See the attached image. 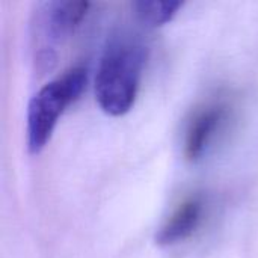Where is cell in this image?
Here are the masks:
<instances>
[{
	"label": "cell",
	"instance_id": "2",
	"mask_svg": "<svg viewBox=\"0 0 258 258\" xmlns=\"http://www.w3.org/2000/svg\"><path fill=\"white\" fill-rule=\"evenodd\" d=\"M86 68L73 67L60 77L44 85L27 106V148L38 154L48 144L65 109L76 101L86 86Z\"/></svg>",
	"mask_w": 258,
	"mask_h": 258
},
{
	"label": "cell",
	"instance_id": "4",
	"mask_svg": "<svg viewBox=\"0 0 258 258\" xmlns=\"http://www.w3.org/2000/svg\"><path fill=\"white\" fill-rule=\"evenodd\" d=\"M227 116V107L222 103L207 104L200 109L190 119L184 135V157L197 162L207 151L209 145L219 132Z\"/></svg>",
	"mask_w": 258,
	"mask_h": 258
},
{
	"label": "cell",
	"instance_id": "1",
	"mask_svg": "<svg viewBox=\"0 0 258 258\" xmlns=\"http://www.w3.org/2000/svg\"><path fill=\"white\" fill-rule=\"evenodd\" d=\"M145 62L147 47L138 39L121 36L110 41L95 76V98L103 112L121 116L133 107Z\"/></svg>",
	"mask_w": 258,
	"mask_h": 258
},
{
	"label": "cell",
	"instance_id": "6",
	"mask_svg": "<svg viewBox=\"0 0 258 258\" xmlns=\"http://www.w3.org/2000/svg\"><path fill=\"white\" fill-rule=\"evenodd\" d=\"M133 8H135V14L142 23L157 27L169 23L175 17L178 9L183 8V2L141 0V2H135Z\"/></svg>",
	"mask_w": 258,
	"mask_h": 258
},
{
	"label": "cell",
	"instance_id": "5",
	"mask_svg": "<svg viewBox=\"0 0 258 258\" xmlns=\"http://www.w3.org/2000/svg\"><path fill=\"white\" fill-rule=\"evenodd\" d=\"M204 215V200L200 195L186 198L156 234L157 245L169 246L189 239L200 227Z\"/></svg>",
	"mask_w": 258,
	"mask_h": 258
},
{
	"label": "cell",
	"instance_id": "3",
	"mask_svg": "<svg viewBox=\"0 0 258 258\" xmlns=\"http://www.w3.org/2000/svg\"><path fill=\"white\" fill-rule=\"evenodd\" d=\"M91 8L85 0H54L38 5L35 12V62L39 71H50L57 60V48L80 26Z\"/></svg>",
	"mask_w": 258,
	"mask_h": 258
}]
</instances>
